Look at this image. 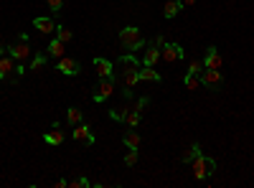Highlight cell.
I'll return each instance as SVG.
<instances>
[{
    "label": "cell",
    "instance_id": "obj_29",
    "mask_svg": "<svg viewBox=\"0 0 254 188\" xmlns=\"http://www.w3.org/2000/svg\"><path fill=\"white\" fill-rule=\"evenodd\" d=\"M147 107H150V97H140L138 105H135V109H138V112H145Z\"/></svg>",
    "mask_w": 254,
    "mask_h": 188
},
{
    "label": "cell",
    "instance_id": "obj_33",
    "mask_svg": "<svg viewBox=\"0 0 254 188\" xmlns=\"http://www.w3.org/2000/svg\"><path fill=\"white\" fill-rule=\"evenodd\" d=\"M193 3H196V0H181V5H183V8H191Z\"/></svg>",
    "mask_w": 254,
    "mask_h": 188
},
{
    "label": "cell",
    "instance_id": "obj_3",
    "mask_svg": "<svg viewBox=\"0 0 254 188\" xmlns=\"http://www.w3.org/2000/svg\"><path fill=\"white\" fill-rule=\"evenodd\" d=\"M119 43H122V49L135 51V49H142V46H145V36L140 33V28L127 26V28L119 31Z\"/></svg>",
    "mask_w": 254,
    "mask_h": 188
},
{
    "label": "cell",
    "instance_id": "obj_22",
    "mask_svg": "<svg viewBox=\"0 0 254 188\" xmlns=\"http://www.w3.org/2000/svg\"><path fill=\"white\" fill-rule=\"evenodd\" d=\"M66 122H69V125H79V122H82V109L69 107V109H66Z\"/></svg>",
    "mask_w": 254,
    "mask_h": 188
},
{
    "label": "cell",
    "instance_id": "obj_7",
    "mask_svg": "<svg viewBox=\"0 0 254 188\" xmlns=\"http://www.w3.org/2000/svg\"><path fill=\"white\" fill-rule=\"evenodd\" d=\"M183 56H186V54H183V46H181V43H168V41H166V46L160 49V59L166 61V64L181 61Z\"/></svg>",
    "mask_w": 254,
    "mask_h": 188
},
{
    "label": "cell",
    "instance_id": "obj_17",
    "mask_svg": "<svg viewBox=\"0 0 254 188\" xmlns=\"http://www.w3.org/2000/svg\"><path fill=\"white\" fill-rule=\"evenodd\" d=\"M122 142H125V148H132V150H140V133H135V130H127V133L122 135Z\"/></svg>",
    "mask_w": 254,
    "mask_h": 188
},
{
    "label": "cell",
    "instance_id": "obj_4",
    "mask_svg": "<svg viewBox=\"0 0 254 188\" xmlns=\"http://www.w3.org/2000/svg\"><path fill=\"white\" fill-rule=\"evenodd\" d=\"M18 79H21V74H18V61L13 59L10 54H3V56H0V81L16 84Z\"/></svg>",
    "mask_w": 254,
    "mask_h": 188
},
{
    "label": "cell",
    "instance_id": "obj_2",
    "mask_svg": "<svg viewBox=\"0 0 254 188\" xmlns=\"http://www.w3.org/2000/svg\"><path fill=\"white\" fill-rule=\"evenodd\" d=\"M191 168H193V178H196V181H206L208 176H214V170H216V161L201 153V155H196V158L191 161Z\"/></svg>",
    "mask_w": 254,
    "mask_h": 188
},
{
    "label": "cell",
    "instance_id": "obj_9",
    "mask_svg": "<svg viewBox=\"0 0 254 188\" xmlns=\"http://www.w3.org/2000/svg\"><path fill=\"white\" fill-rule=\"evenodd\" d=\"M74 140L77 142H84V145H94V135H92V127L89 125H84V122H79V125H74Z\"/></svg>",
    "mask_w": 254,
    "mask_h": 188
},
{
    "label": "cell",
    "instance_id": "obj_5",
    "mask_svg": "<svg viewBox=\"0 0 254 188\" xmlns=\"http://www.w3.org/2000/svg\"><path fill=\"white\" fill-rule=\"evenodd\" d=\"M8 54H10L18 64H26V59H31V41H28V36H26V33H21V36H18V41L8 46Z\"/></svg>",
    "mask_w": 254,
    "mask_h": 188
},
{
    "label": "cell",
    "instance_id": "obj_31",
    "mask_svg": "<svg viewBox=\"0 0 254 188\" xmlns=\"http://www.w3.org/2000/svg\"><path fill=\"white\" fill-rule=\"evenodd\" d=\"M153 43H158V46L163 49V46H166V38H163V36H155V41H153Z\"/></svg>",
    "mask_w": 254,
    "mask_h": 188
},
{
    "label": "cell",
    "instance_id": "obj_27",
    "mask_svg": "<svg viewBox=\"0 0 254 188\" xmlns=\"http://www.w3.org/2000/svg\"><path fill=\"white\" fill-rule=\"evenodd\" d=\"M138 163V150H132V148H127V155H125V165H135Z\"/></svg>",
    "mask_w": 254,
    "mask_h": 188
},
{
    "label": "cell",
    "instance_id": "obj_21",
    "mask_svg": "<svg viewBox=\"0 0 254 188\" xmlns=\"http://www.w3.org/2000/svg\"><path fill=\"white\" fill-rule=\"evenodd\" d=\"M196 155H201V145H198V142H193V145H191V148L181 155V161H183V163H191Z\"/></svg>",
    "mask_w": 254,
    "mask_h": 188
},
{
    "label": "cell",
    "instance_id": "obj_10",
    "mask_svg": "<svg viewBox=\"0 0 254 188\" xmlns=\"http://www.w3.org/2000/svg\"><path fill=\"white\" fill-rule=\"evenodd\" d=\"M224 59H221V54L216 46H208L206 49V56H203V69H221Z\"/></svg>",
    "mask_w": 254,
    "mask_h": 188
},
{
    "label": "cell",
    "instance_id": "obj_26",
    "mask_svg": "<svg viewBox=\"0 0 254 188\" xmlns=\"http://www.w3.org/2000/svg\"><path fill=\"white\" fill-rule=\"evenodd\" d=\"M43 64H46V56H43V54H36L28 69H31V71H41V69H43Z\"/></svg>",
    "mask_w": 254,
    "mask_h": 188
},
{
    "label": "cell",
    "instance_id": "obj_24",
    "mask_svg": "<svg viewBox=\"0 0 254 188\" xmlns=\"http://www.w3.org/2000/svg\"><path fill=\"white\" fill-rule=\"evenodd\" d=\"M183 84H186V89H198L201 79H198L196 74H186V77H183Z\"/></svg>",
    "mask_w": 254,
    "mask_h": 188
},
{
    "label": "cell",
    "instance_id": "obj_15",
    "mask_svg": "<svg viewBox=\"0 0 254 188\" xmlns=\"http://www.w3.org/2000/svg\"><path fill=\"white\" fill-rule=\"evenodd\" d=\"M33 28H38V33H56V23L51 21V18H33Z\"/></svg>",
    "mask_w": 254,
    "mask_h": 188
},
{
    "label": "cell",
    "instance_id": "obj_1",
    "mask_svg": "<svg viewBox=\"0 0 254 188\" xmlns=\"http://www.w3.org/2000/svg\"><path fill=\"white\" fill-rule=\"evenodd\" d=\"M117 64L122 66L119 69V77H122V81H125V89H135V84L140 81V61L135 59V56H130V54H122L117 59Z\"/></svg>",
    "mask_w": 254,
    "mask_h": 188
},
{
    "label": "cell",
    "instance_id": "obj_34",
    "mask_svg": "<svg viewBox=\"0 0 254 188\" xmlns=\"http://www.w3.org/2000/svg\"><path fill=\"white\" fill-rule=\"evenodd\" d=\"M5 49H8V46H0V56H3V54H5Z\"/></svg>",
    "mask_w": 254,
    "mask_h": 188
},
{
    "label": "cell",
    "instance_id": "obj_32",
    "mask_svg": "<svg viewBox=\"0 0 254 188\" xmlns=\"http://www.w3.org/2000/svg\"><path fill=\"white\" fill-rule=\"evenodd\" d=\"M56 186H58V188H66V186H69V181H66V178H58V181H56Z\"/></svg>",
    "mask_w": 254,
    "mask_h": 188
},
{
    "label": "cell",
    "instance_id": "obj_19",
    "mask_svg": "<svg viewBox=\"0 0 254 188\" xmlns=\"http://www.w3.org/2000/svg\"><path fill=\"white\" fill-rule=\"evenodd\" d=\"M181 10H183L181 0H168V3L163 5V16H166V18L170 21V18H175V16H178V13H181Z\"/></svg>",
    "mask_w": 254,
    "mask_h": 188
},
{
    "label": "cell",
    "instance_id": "obj_30",
    "mask_svg": "<svg viewBox=\"0 0 254 188\" xmlns=\"http://www.w3.org/2000/svg\"><path fill=\"white\" fill-rule=\"evenodd\" d=\"M46 5H49L54 13H58V10H64V0H46Z\"/></svg>",
    "mask_w": 254,
    "mask_h": 188
},
{
    "label": "cell",
    "instance_id": "obj_6",
    "mask_svg": "<svg viewBox=\"0 0 254 188\" xmlns=\"http://www.w3.org/2000/svg\"><path fill=\"white\" fill-rule=\"evenodd\" d=\"M224 74L219 69H203L201 71V86H206V89H211V92H221L224 89Z\"/></svg>",
    "mask_w": 254,
    "mask_h": 188
},
{
    "label": "cell",
    "instance_id": "obj_16",
    "mask_svg": "<svg viewBox=\"0 0 254 188\" xmlns=\"http://www.w3.org/2000/svg\"><path fill=\"white\" fill-rule=\"evenodd\" d=\"M64 51H66V43L58 41V38H54V41L49 43V49H46V56H51V59H61Z\"/></svg>",
    "mask_w": 254,
    "mask_h": 188
},
{
    "label": "cell",
    "instance_id": "obj_12",
    "mask_svg": "<svg viewBox=\"0 0 254 188\" xmlns=\"http://www.w3.org/2000/svg\"><path fill=\"white\" fill-rule=\"evenodd\" d=\"M114 92V79H99V86L94 92V102H104Z\"/></svg>",
    "mask_w": 254,
    "mask_h": 188
},
{
    "label": "cell",
    "instance_id": "obj_23",
    "mask_svg": "<svg viewBox=\"0 0 254 188\" xmlns=\"http://www.w3.org/2000/svg\"><path fill=\"white\" fill-rule=\"evenodd\" d=\"M56 38H58V41H64V43H69V41L74 38V33L69 31L66 26H56Z\"/></svg>",
    "mask_w": 254,
    "mask_h": 188
},
{
    "label": "cell",
    "instance_id": "obj_8",
    "mask_svg": "<svg viewBox=\"0 0 254 188\" xmlns=\"http://www.w3.org/2000/svg\"><path fill=\"white\" fill-rule=\"evenodd\" d=\"M56 69L61 71L64 77H77L79 71H82L79 61H77V59H71V56H61V59L56 61Z\"/></svg>",
    "mask_w": 254,
    "mask_h": 188
},
{
    "label": "cell",
    "instance_id": "obj_25",
    "mask_svg": "<svg viewBox=\"0 0 254 188\" xmlns=\"http://www.w3.org/2000/svg\"><path fill=\"white\" fill-rule=\"evenodd\" d=\"M89 186H92V181H89L86 176H79V178L69 181V188H89Z\"/></svg>",
    "mask_w": 254,
    "mask_h": 188
},
{
    "label": "cell",
    "instance_id": "obj_18",
    "mask_svg": "<svg viewBox=\"0 0 254 188\" xmlns=\"http://www.w3.org/2000/svg\"><path fill=\"white\" fill-rule=\"evenodd\" d=\"M140 81H155V84H160L163 77L155 71V66H140Z\"/></svg>",
    "mask_w": 254,
    "mask_h": 188
},
{
    "label": "cell",
    "instance_id": "obj_20",
    "mask_svg": "<svg viewBox=\"0 0 254 188\" xmlns=\"http://www.w3.org/2000/svg\"><path fill=\"white\" fill-rule=\"evenodd\" d=\"M140 120H142V112H138V109H130V112L125 114V125H127V127H138Z\"/></svg>",
    "mask_w": 254,
    "mask_h": 188
},
{
    "label": "cell",
    "instance_id": "obj_13",
    "mask_svg": "<svg viewBox=\"0 0 254 188\" xmlns=\"http://www.w3.org/2000/svg\"><path fill=\"white\" fill-rule=\"evenodd\" d=\"M160 61V46L158 43H147L145 56H142V66H155Z\"/></svg>",
    "mask_w": 254,
    "mask_h": 188
},
{
    "label": "cell",
    "instance_id": "obj_14",
    "mask_svg": "<svg viewBox=\"0 0 254 188\" xmlns=\"http://www.w3.org/2000/svg\"><path fill=\"white\" fill-rule=\"evenodd\" d=\"M43 142H46V145H54V148L64 142V130H58V122H54V130L43 133Z\"/></svg>",
    "mask_w": 254,
    "mask_h": 188
},
{
    "label": "cell",
    "instance_id": "obj_11",
    "mask_svg": "<svg viewBox=\"0 0 254 188\" xmlns=\"http://www.w3.org/2000/svg\"><path fill=\"white\" fill-rule=\"evenodd\" d=\"M94 69H97L99 79H114V66H112V61L102 59V56H97V59H94Z\"/></svg>",
    "mask_w": 254,
    "mask_h": 188
},
{
    "label": "cell",
    "instance_id": "obj_28",
    "mask_svg": "<svg viewBox=\"0 0 254 188\" xmlns=\"http://www.w3.org/2000/svg\"><path fill=\"white\" fill-rule=\"evenodd\" d=\"M201 71H203V61H198V59H196V61H191V66H188V74H196V77H198Z\"/></svg>",
    "mask_w": 254,
    "mask_h": 188
}]
</instances>
